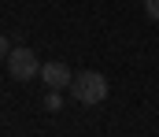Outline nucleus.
<instances>
[{
	"label": "nucleus",
	"mask_w": 159,
	"mask_h": 137,
	"mask_svg": "<svg viewBox=\"0 0 159 137\" xmlns=\"http://www.w3.org/2000/svg\"><path fill=\"white\" fill-rule=\"evenodd\" d=\"M7 74H11L15 82H30V78H37V74H41L37 56H34L30 48H11V52H7Z\"/></svg>",
	"instance_id": "obj_2"
},
{
	"label": "nucleus",
	"mask_w": 159,
	"mask_h": 137,
	"mask_svg": "<svg viewBox=\"0 0 159 137\" xmlns=\"http://www.w3.org/2000/svg\"><path fill=\"white\" fill-rule=\"evenodd\" d=\"M70 93H74L78 104L96 107V104L107 100V78L100 71H81V74H74V82H70Z\"/></svg>",
	"instance_id": "obj_1"
},
{
	"label": "nucleus",
	"mask_w": 159,
	"mask_h": 137,
	"mask_svg": "<svg viewBox=\"0 0 159 137\" xmlns=\"http://www.w3.org/2000/svg\"><path fill=\"white\" fill-rule=\"evenodd\" d=\"M59 107H63V96H59V89H52L44 96V111H59Z\"/></svg>",
	"instance_id": "obj_4"
},
{
	"label": "nucleus",
	"mask_w": 159,
	"mask_h": 137,
	"mask_svg": "<svg viewBox=\"0 0 159 137\" xmlns=\"http://www.w3.org/2000/svg\"><path fill=\"white\" fill-rule=\"evenodd\" d=\"M41 78H44V85L48 89H67L74 78H70V67L67 63H59V59H52V63H41Z\"/></svg>",
	"instance_id": "obj_3"
},
{
	"label": "nucleus",
	"mask_w": 159,
	"mask_h": 137,
	"mask_svg": "<svg viewBox=\"0 0 159 137\" xmlns=\"http://www.w3.org/2000/svg\"><path fill=\"white\" fill-rule=\"evenodd\" d=\"M144 11H148V19L159 22V0H144Z\"/></svg>",
	"instance_id": "obj_5"
},
{
	"label": "nucleus",
	"mask_w": 159,
	"mask_h": 137,
	"mask_svg": "<svg viewBox=\"0 0 159 137\" xmlns=\"http://www.w3.org/2000/svg\"><path fill=\"white\" fill-rule=\"evenodd\" d=\"M7 52H11V41H7V37L0 34V59H7Z\"/></svg>",
	"instance_id": "obj_6"
}]
</instances>
